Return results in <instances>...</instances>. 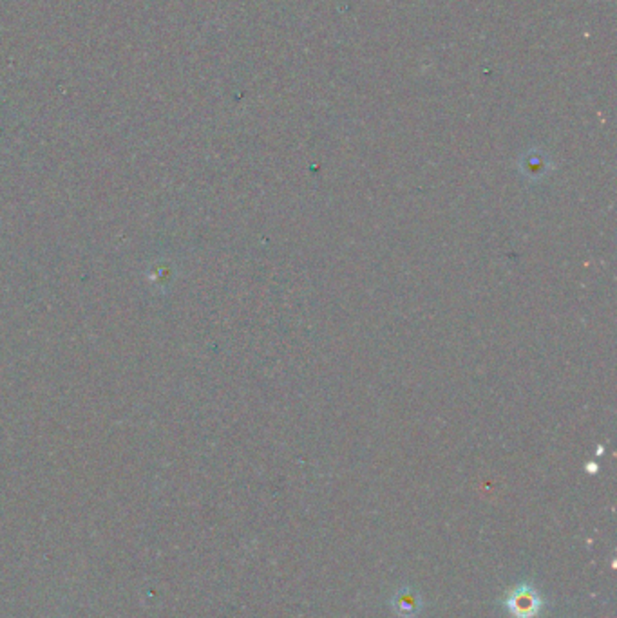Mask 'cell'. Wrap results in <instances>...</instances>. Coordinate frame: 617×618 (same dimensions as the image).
<instances>
[{"label":"cell","mask_w":617,"mask_h":618,"mask_svg":"<svg viewBox=\"0 0 617 618\" xmlns=\"http://www.w3.org/2000/svg\"><path fill=\"white\" fill-rule=\"evenodd\" d=\"M391 606L400 618H415L422 607V598L417 591L405 588L395 593Z\"/></svg>","instance_id":"cell-2"},{"label":"cell","mask_w":617,"mask_h":618,"mask_svg":"<svg viewBox=\"0 0 617 618\" xmlns=\"http://www.w3.org/2000/svg\"><path fill=\"white\" fill-rule=\"evenodd\" d=\"M541 597L529 584L518 586L505 598V609L513 618H536L541 613Z\"/></svg>","instance_id":"cell-1"}]
</instances>
